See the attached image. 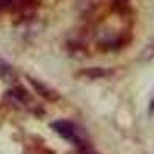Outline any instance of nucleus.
Listing matches in <instances>:
<instances>
[{"label": "nucleus", "instance_id": "obj_1", "mask_svg": "<svg viewBox=\"0 0 154 154\" xmlns=\"http://www.w3.org/2000/svg\"><path fill=\"white\" fill-rule=\"evenodd\" d=\"M54 130L62 136V137H65L68 140H74L75 143H79L80 142V137L77 136V131H75V128L72 123L66 122V120H59V122H54Z\"/></svg>", "mask_w": 154, "mask_h": 154}]
</instances>
